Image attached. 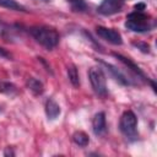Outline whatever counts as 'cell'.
<instances>
[{
	"mask_svg": "<svg viewBox=\"0 0 157 157\" xmlns=\"http://www.w3.org/2000/svg\"><path fill=\"white\" fill-rule=\"evenodd\" d=\"M31 36L39 43L42 47H44L48 50H52L55 48L59 43L60 36L58 31L49 26H34L29 28Z\"/></svg>",
	"mask_w": 157,
	"mask_h": 157,
	"instance_id": "cell-1",
	"label": "cell"
},
{
	"mask_svg": "<svg viewBox=\"0 0 157 157\" xmlns=\"http://www.w3.org/2000/svg\"><path fill=\"white\" fill-rule=\"evenodd\" d=\"M125 27L132 32L144 33L148 32L152 28V25L148 15L144 13L142 11H134L126 16Z\"/></svg>",
	"mask_w": 157,
	"mask_h": 157,
	"instance_id": "cell-2",
	"label": "cell"
},
{
	"mask_svg": "<svg viewBox=\"0 0 157 157\" xmlns=\"http://www.w3.org/2000/svg\"><path fill=\"white\" fill-rule=\"evenodd\" d=\"M88 78L94 93L98 94L99 97H105L108 93V88H107V80L102 67L92 66L88 70Z\"/></svg>",
	"mask_w": 157,
	"mask_h": 157,
	"instance_id": "cell-3",
	"label": "cell"
},
{
	"mask_svg": "<svg viewBox=\"0 0 157 157\" xmlns=\"http://www.w3.org/2000/svg\"><path fill=\"white\" fill-rule=\"evenodd\" d=\"M136 128H137V118L132 110H126L123 113L120 121H119V129L120 131L128 136L132 137L136 135Z\"/></svg>",
	"mask_w": 157,
	"mask_h": 157,
	"instance_id": "cell-4",
	"label": "cell"
},
{
	"mask_svg": "<svg viewBox=\"0 0 157 157\" xmlns=\"http://www.w3.org/2000/svg\"><path fill=\"white\" fill-rule=\"evenodd\" d=\"M96 33L98 34V37H101L102 39L107 40L110 44L114 45H120L123 43V38L121 34L114 29V28H108V27H103V26H97L96 27Z\"/></svg>",
	"mask_w": 157,
	"mask_h": 157,
	"instance_id": "cell-5",
	"label": "cell"
},
{
	"mask_svg": "<svg viewBox=\"0 0 157 157\" xmlns=\"http://www.w3.org/2000/svg\"><path fill=\"white\" fill-rule=\"evenodd\" d=\"M123 5H124L123 0H102L99 6L97 7V11L103 16H112L114 13L120 12Z\"/></svg>",
	"mask_w": 157,
	"mask_h": 157,
	"instance_id": "cell-6",
	"label": "cell"
},
{
	"mask_svg": "<svg viewBox=\"0 0 157 157\" xmlns=\"http://www.w3.org/2000/svg\"><path fill=\"white\" fill-rule=\"evenodd\" d=\"M92 130L94 135L102 136L105 134L107 130V123H105V114L104 112H98L93 119H92Z\"/></svg>",
	"mask_w": 157,
	"mask_h": 157,
	"instance_id": "cell-7",
	"label": "cell"
},
{
	"mask_svg": "<svg viewBox=\"0 0 157 157\" xmlns=\"http://www.w3.org/2000/svg\"><path fill=\"white\" fill-rule=\"evenodd\" d=\"M99 63H101L104 67H107V70L110 72V75H112L119 83H121V85H124V86H128V85L131 83V82L125 77V75H124L120 70H118V67H115L114 65H112V64H109V63H105V61H102V60H99Z\"/></svg>",
	"mask_w": 157,
	"mask_h": 157,
	"instance_id": "cell-8",
	"label": "cell"
},
{
	"mask_svg": "<svg viewBox=\"0 0 157 157\" xmlns=\"http://www.w3.org/2000/svg\"><path fill=\"white\" fill-rule=\"evenodd\" d=\"M113 55L120 61V63H123L125 66H128V69H130L134 74H136L139 77H141V78H146V76H145V74L142 72V70L134 63V61H131V59H129V58H126V56H124V55H121V54H118V53H113Z\"/></svg>",
	"mask_w": 157,
	"mask_h": 157,
	"instance_id": "cell-9",
	"label": "cell"
},
{
	"mask_svg": "<svg viewBox=\"0 0 157 157\" xmlns=\"http://www.w3.org/2000/svg\"><path fill=\"white\" fill-rule=\"evenodd\" d=\"M60 112H61L60 105L53 98L47 99V102H45V114H47L48 119H50V120L56 119L60 115Z\"/></svg>",
	"mask_w": 157,
	"mask_h": 157,
	"instance_id": "cell-10",
	"label": "cell"
},
{
	"mask_svg": "<svg viewBox=\"0 0 157 157\" xmlns=\"http://www.w3.org/2000/svg\"><path fill=\"white\" fill-rule=\"evenodd\" d=\"M27 87H28V90H29L33 94H36V96L42 94L43 91H44L43 83H42L39 80L34 78V77H29V78L27 80Z\"/></svg>",
	"mask_w": 157,
	"mask_h": 157,
	"instance_id": "cell-11",
	"label": "cell"
},
{
	"mask_svg": "<svg viewBox=\"0 0 157 157\" xmlns=\"http://www.w3.org/2000/svg\"><path fill=\"white\" fill-rule=\"evenodd\" d=\"M72 141H74L77 146L85 147V146L88 145L90 137H88V135H87L86 132H83V131H76V132H74V135H72Z\"/></svg>",
	"mask_w": 157,
	"mask_h": 157,
	"instance_id": "cell-12",
	"label": "cell"
},
{
	"mask_svg": "<svg viewBox=\"0 0 157 157\" xmlns=\"http://www.w3.org/2000/svg\"><path fill=\"white\" fill-rule=\"evenodd\" d=\"M67 77L72 86H75V87L80 86V76H78V71L75 65L67 66Z\"/></svg>",
	"mask_w": 157,
	"mask_h": 157,
	"instance_id": "cell-13",
	"label": "cell"
},
{
	"mask_svg": "<svg viewBox=\"0 0 157 157\" xmlns=\"http://www.w3.org/2000/svg\"><path fill=\"white\" fill-rule=\"evenodd\" d=\"M0 6L9 10H15V11H26V9L21 4H18L16 0H0Z\"/></svg>",
	"mask_w": 157,
	"mask_h": 157,
	"instance_id": "cell-14",
	"label": "cell"
},
{
	"mask_svg": "<svg viewBox=\"0 0 157 157\" xmlns=\"http://www.w3.org/2000/svg\"><path fill=\"white\" fill-rule=\"evenodd\" d=\"M71 5V9L76 12H85L87 10V4L83 0H67Z\"/></svg>",
	"mask_w": 157,
	"mask_h": 157,
	"instance_id": "cell-15",
	"label": "cell"
},
{
	"mask_svg": "<svg viewBox=\"0 0 157 157\" xmlns=\"http://www.w3.org/2000/svg\"><path fill=\"white\" fill-rule=\"evenodd\" d=\"M17 91L16 86L11 82H0V93H5V94H15Z\"/></svg>",
	"mask_w": 157,
	"mask_h": 157,
	"instance_id": "cell-16",
	"label": "cell"
},
{
	"mask_svg": "<svg viewBox=\"0 0 157 157\" xmlns=\"http://www.w3.org/2000/svg\"><path fill=\"white\" fill-rule=\"evenodd\" d=\"M0 37H2V38H5V39H9V38L12 37L11 28H10L6 23H4V22H1V21H0Z\"/></svg>",
	"mask_w": 157,
	"mask_h": 157,
	"instance_id": "cell-17",
	"label": "cell"
},
{
	"mask_svg": "<svg viewBox=\"0 0 157 157\" xmlns=\"http://www.w3.org/2000/svg\"><path fill=\"white\" fill-rule=\"evenodd\" d=\"M132 45L140 49L142 53H150V45L145 42H132Z\"/></svg>",
	"mask_w": 157,
	"mask_h": 157,
	"instance_id": "cell-18",
	"label": "cell"
},
{
	"mask_svg": "<svg viewBox=\"0 0 157 157\" xmlns=\"http://www.w3.org/2000/svg\"><path fill=\"white\" fill-rule=\"evenodd\" d=\"M0 58L10 59V58H11V55H10V53H9L6 49H4V48H1V47H0Z\"/></svg>",
	"mask_w": 157,
	"mask_h": 157,
	"instance_id": "cell-19",
	"label": "cell"
},
{
	"mask_svg": "<svg viewBox=\"0 0 157 157\" xmlns=\"http://www.w3.org/2000/svg\"><path fill=\"white\" fill-rule=\"evenodd\" d=\"M134 7H135V11H144L145 7H146V5H145L144 2H139V4H136Z\"/></svg>",
	"mask_w": 157,
	"mask_h": 157,
	"instance_id": "cell-20",
	"label": "cell"
},
{
	"mask_svg": "<svg viewBox=\"0 0 157 157\" xmlns=\"http://www.w3.org/2000/svg\"><path fill=\"white\" fill-rule=\"evenodd\" d=\"M4 156H15V152H13L10 147H7V148L5 150V152H4Z\"/></svg>",
	"mask_w": 157,
	"mask_h": 157,
	"instance_id": "cell-21",
	"label": "cell"
}]
</instances>
